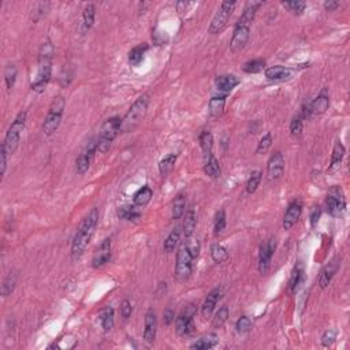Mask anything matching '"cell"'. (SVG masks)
I'll return each instance as SVG.
<instances>
[{
	"mask_svg": "<svg viewBox=\"0 0 350 350\" xmlns=\"http://www.w3.org/2000/svg\"><path fill=\"white\" fill-rule=\"evenodd\" d=\"M97 222H99V211L97 208H92L90 212L82 219L81 224L75 233L73 243H71V260L73 262H77L84 256L88 245L93 237L94 230L97 227Z\"/></svg>",
	"mask_w": 350,
	"mask_h": 350,
	"instance_id": "cell-1",
	"label": "cell"
},
{
	"mask_svg": "<svg viewBox=\"0 0 350 350\" xmlns=\"http://www.w3.org/2000/svg\"><path fill=\"white\" fill-rule=\"evenodd\" d=\"M52 61H54V45L51 44V41L47 40L41 45L39 54V71L36 80L32 82V89L36 92H43L51 80Z\"/></svg>",
	"mask_w": 350,
	"mask_h": 350,
	"instance_id": "cell-2",
	"label": "cell"
},
{
	"mask_svg": "<svg viewBox=\"0 0 350 350\" xmlns=\"http://www.w3.org/2000/svg\"><path fill=\"white\" fill-rule=\"evenodd\" d=\"M148 104H149L148 94H142V96H140V97L134 101V104L130 107V109L128 111V114L125 115V118L122 119L121 131H123V133H129V131H133L135 128H138L140 123L144 121L145 115H147Z\"/></svg>",
	"mask_w": 350,
	"mask_h": 350,
	"instance_id": "cell-3",
	"label": "cell"
},
{
	"mask_svg": "<svg viewBox=\"0 0 350 350\" xmlns=\"http://www.w3.org/2000/svg\"><path fill=\"white\" fill-rule=\"evenodd\" d=\"M122 119L118 116L109 118L103 123L100 129V134L97 138V151L101 153H106L111 148V144L116 138V135L121 133Z\"/></svg>",
	"mask_w": 350,
	"mask_h": 350,
	"instance_id": "cell-4",
	"label": "cell"
},
{
	"mask_svg": "<svg viewBox=\"0 0 350 350\" xmlns=\"http://www.w3.org/2000/svg\"><path fill=\"white\" fill-rule=\"evenodd\" d=\"M25 123H26V112L23 111V112H20V114L17 115V118L14 119L11 126L8 129V131H7L4 142H3V147H4L8 155H13L14 152L17 151V148H18L21 135H22V131L25 129Z\"/></svg>",
	"mask_w": 350,
	"mask_h": 350,
	"instance_id": "cell-5",
	"label": "cell"
},
{
	"mask_svg": "<svg viewBox=\"0 0 350 350\" xmlns=\"http://www.w3.org/2000/svg\"><path fill=\"white\" fill-rule=\"evenodd\" d=\"M65 107H66V100L62 97V96H58L51 107H49V111H48L47 118L44 121V125H43V131L45 135H51L54 134L55 131L58 130L59 125L62 122V116H63V111H65Z\"/></svg>",
	"mask_w": 350,
	"mask_h": 350,
	"instance_id": "cell-6",
	"label": "cell"
},
{
	"mask_svg": "<svg viewBox=\"0 0 350 350\" xmlns=\"http://www.w3.org/2000/svg\"><path fill=\"white\" fill-rule=\"evenodd\" d=\"M193 260L195 257L192 256L186 242H183L178 249L176 264H175V279L178 282H185L186 279H189L193 269Z\"/></svg>",
	"mask_w": 350,
	"mask_h": 350,
	"instance_id": "cell-7",
	"label": "cell"
},
{
	"mask_svg": "<svg viewBox=\"0 0 350 350\" xmlns=\"http://www.w3.org/2000/svg\"><path fill=\"white\" fill-rule=\"evenodd\" d=\"M236 6V1H223L220 10L215 14L214 20H212L211 25H209V33H220L223 29L227 26L230 17L233 15V11H234Z\"/></svg>",
	"mask_w": 350,
	"mask_h": 350,
	"instance_id": "cell-8",
	"label": "cell"
},
{
	"mask_svg": "<svg viewBox=\"0 0 350 350\" xmlns=\"http://www.w3.org/2000/svg\"><path fill=\"white\" fill-rule=\"evenodd\" d=\"M327 211L331 216L337 218L342 215L346 207V200H345L344 190L339 186H332L327 193V200H326Z\"/></svg>",
	"mask_w": 350,
	"mask_h": 350,
	"instance_id": "cell-9",
	"label": "cell"
},
{
	"mask_svg": "<svg viewBox=\"0 0 350 350\" xmlns=\"http://www.w3.org/2000/svg\"><path fill=\"white\" fill-rule=\"evenodd\" d=\"M196 313L195 305H189L186 309L182 312L179 316L175 320L176 326V332L179 335H190L195 331V323H193V316Z\"/></svg>",
	"mask_w": 350,
	"mask_h": 350,
	"instance_id": "cell-10",
	"label": "cell"
},
{
	"mask_svg": "<svg viewBox=\"0 0 350 350\" xmlns=\"http://www.w3.org/2000/svg\"><path fill=\"white\" fill-rule=\"evenodd\" d=\"M96 152H97V140H92V141H89L87 148L82 151V153L78 156V159L75 162V171L78 174L84 175L89 170Z\"/></svg>",
	"mask_w": 350,
	"mask_h": 350,
	"instance_id": "cell-11",
	"label": "cell"
},
{
	"mask_svg": "<svg viewBox=\"0 0 350 350\" xmlns=\"http://www.w3.org/2000/svg\"><path fill=\"white\" fill-rule=\"evenodd\" d=\"M249 36L250 26L236 23L234 33H233V37H231V41H230V49L233 52H238V51L243 49L245 45L248 44V41H249Z\"/></svg>",
	"mask_w": 350,
	"mask_h": 350,
	"instance_id": "cell-12",
	"label": "cell"
},
{
	"mask_svg": "<svg viewBox=\"0 0 350 350\" xmlns=\"http://www.w3.org/2000/svg\"><path fill=\"white\" fill-rule=\"evenodd\" d=\"M274 250H275V242H274V240L262 243V246H260V253H259V272H260L262 275H267V274H268Z\"/></svg>",
	"mask_w": 350,
	"mask_h": 350,
	"instance_id": "cell-13",
	"label": "cell"
},
{
	"mask_svg": "<svg viewBox=\"0 0 350 350\" xmlns=\"http://www.w3.org/2000/svg\"><path fill=\"white\" fill-rule=\"evenodd\" d=\"M109 259H111V240L107 238L100 243V246L94 252L93 257H92V267L100 268L109 262Z\"/></svg>",
	"mask_w": 350,
	"mask_h": 350,
	"instance_id": "cell-14",
	"label": "cell"
},
{
	"mask_svg": "<svg viewBox=\"0 0 350 350\" xmlns=\"http://www.w3.org/2000/svg\"><path fill=\"white\" fill-rule=\"evenodd\" d=\"M284 171V157L281 152H275L269 157L268 164H267V174H268L269 181H274L281 178V175Z\"/></svg>",
	"mask_w": 350,
	"mask_h": 350,
	"instance_id": "cell-15",
	"label": "cell"
},
{
	"mask_svg": "<svg viewBox=\"0 0 350 350\" xmlns=\"http://www.w3.org/2000/svg\"><path fill=\"white\" fill-rule=\"evenodd\" d=\"M156 331H157V319L155 312L149 309L145 315V328H144V341L147 344H153L156 339Z\"/></svg>",
	"mask_w": 350,
	"mask_h": 350,
	"instance_id": "cell-16",
	"label": "cell"
},
{
	"mask_svg": "<svg viewBox=\"0 0 350 350\" xmlns=\"http://www.w3.org/2000/svg\"><path fill=\"white\" fill-rule=\"evenodd\" d=\"M301 212H303V205L300 204L298 201L293 202L290 204L289 208L286 211V214L283 216V229L284 230H290L300 219L301 216Z\"/></svg>",
	"mask_w": 350,
	"mask_h": 350,
	"instance_id": "cell-17",
	"label": "cell"
},
{
	"mask_svg": "<svg viewBox=\"0 0 350 350\" xmlns=\"http://www.w3.org/2000/svg\"><path fill=\"white\" fill-rule=\"evenodd\" d=\"M339 265H341V262L338 260V257H335L322 269L320 276H319V286H320V289H326L330 284L331 279H332V276L335 275Z\"/></svg>",
	"mask_w": 350,
	"mask_h": 350,
	"instance_id": "cell-18",
	"label": "cell"
},
{
	"mask_svg": "<svg viewBox=\"0 0 350 350\" xmlns=\"http://www.w3.org/2000/svg\"><path fill=\"white\" fill-rule=\"evenodd\" d=\"M222 294L223 293L220 287H216V289H214L211 293H209L208 297L205 298V301H204V304H202L201 306L202 317H205V319L211 317L212 312L215 309L216 304L219 303V300L222 298Z\"/></svg>",
	"mask_w": 350,
	"mask_h": 350,
	"instance_id": "cell-19",
	"label": "cell"
},
{
	"mask_svg": "<svg viewBox=\"0 0 350 350\" xmlns=\"http://www.w3.org/2000/svg\"><path fill=\"white\" fill-rule=\"evenodd\" d=\"M328 107H330V97L327 94V90H323L315 100L310 101V111L315 115L324 114Z\"/></svg>",
	"mask_w": 350,
	"mask_h": 350,
	"instance_id": "cell-20",
	"label": "cell"
},
{
	"mask_svg": "<svg viewBox=\"0 0 350 350\" xmlns=\"http://www.w3.org/2000/svg\"><path fill=\"white\" fill-rule=\"evenodd\" d=\"M262 1H249V3L246 4V7H245L242 15L240 17V20H238V22H237V23L250 26V25H252V22H253V20H255V15H256L257 8L262 6Z\"/></svg>",
	"mask_w": 350,
	"mask_h": 350,
	"instance_id": "cell-21",
	"label": "cell"
},
{
	"mask_svg": "<svg viewBox=\"0 0 350 350\" xmlns=\"http://www.w3.org/2000/svg\"><path fill=\"white\" fill-rule=\"evenodd\" d=\"M291 74V70L284 66H272L265 70V77L269 81H282L289 78Z\"/></svg>",
	"mask_w": 350,
	"mask_h": 350,
	"instance_id": "cell-22",
	"label": "cell"
},
{
	"mask_svg": "<svg viewBox=\"0 0 350 350\" xmlns=\"http://www.w3.org/2000/svg\"><path fill=\"white\" fill-rule=\"evenodd\" d=\"M238 84H240V80L237 78L236 75H231V74L220 75V77H218L215 80L216 88H218L219 90H223V92H230V90H233Z\"/></svg>",
	"mask_w": 350,
	"mask_h": 350,
	"instance_id": "cell-23",
	"label": "cell"
},
{
	"mask_svg": "<svg viewBox=\"0 0 350 350\" xmlns=\"http://www.w3.org/2000/svg\"><path fill=\"white\" fill-rule=\"evenodd\" d=\"M196 226H197V216L193 209H189L183 219V224H182V231L186 238H190L195 233Z\"/></svg>",
	"mask_w": 350,
	"mask_h": 350,
	"instance_id": "cell-24",
	"label": "cell"
},
{
	"mask_svg": "<svg viewBox=\"0 0 350 350\" xmlns=\"http://www.w3.org/2000/svg\"><path fill=\"white\" fill-rule=\"evenodd\" d=\"M219 342V337L216 334H208L205 337L200 338L198 341H196L195 344L190 345V349H197V350H207L215 348L216 345Z\"/></svg>",
	"mask_w": 350,
	"mask_h": 350,
	"instance_id": "cell-25",
	"label": "cell"
},
{
	"mask_svg": "<svg viewBox=\"0 0 350 350\" xmlns=\"http://www.w3.org/2000/svg\"><path fill=\"white\" fill-rule=\"evenodd\" d=\"M226 106V96H215L209 100L208 111L212 118H219Z\"/></svg>",
	"mask_w": 350,
	"mask_h": 350,
	"instance_id": "cell-26",
	"label": "cell"
},
{
	"mask_svg": "<svg viewBox=\"0 0 350 350\" xmlns=\"http://www.w3.org/2000/svg\"><path fill=\"white\" fill-rule=\"evenodd\" d=\"M345 156V147L341 144V141L335 142V147H334V151H332V156H331V163L330 167H328V171L332 173L341 166L342 163V159Z\"/></svg>",
	"mask_w": 350,
	"mask_h": 350,
	"instance_id": "cell-27",
	"label": "cell"
},
{
	"mask_svg": "<svg viewBox=\"0 0 350 350\" xmlns=\"http://www.w3.org/2000/svg\"><path fill=\"white\" fill-rule=\"evenodd\" d=\"M185 208H186V197L183 193H179L176 195V197L174 198L173 201V212H171V218L174 220H178L181 219L182 215L185 214Z\"/></svg>",
	"mask_w": 350,
	"mask_h": 350,
	"instance_id": "cell-28",
	"label": "cell"
},
{
	"mask_svg": "<svg viewBox=\"0 0 350 350\" xmlns=\"http://www.w3.org/2000/svg\"><path fill=\"white\" fill-rule=\"evenodd\" d=\"M204 171H205V174L211 176V178H220L222 170H220L219 162H218V159H216L215 156H208V159H207V162H205V166H204Z\"/></svg>",
	"mask_w": 350,
	"mask_h": 350,
	"instance_id": "cell-29",
	"label": "cell"
},
{
	"mask_svg": "<svg viewBox=\"0 0 350 350\" xmlns=\"http://www.w3.org/2000/svg\"><path fill=\"white\" fill-rule=\"evenodd\" d=\"M152 196H153L152 189L149 188V186H142V188L134 195V198H133L134 205H138V207L147 205V204L152 200Z\"/></svg>",
	"mask_w": 350,
	"mask_h": 350,
	"instance_id": "cell-30",
	"label": "cell"
},
{
	"mask_svg": "<svg viewBox=\"0 0 350 350\" xmlns=\"http://www.w3.org/2000/svg\"><path fill=\"white\" fill-rule=\"evenodd\" d=\"M200 145H201L202 152L205 156L212 155V148H214V135L208 130H204L200 134Z\"/></svg>",
	"mask_w": 350,
	"mask_h": 350,
	"instance_id": "cell-31",
	"label": "cell"
},
{
	"mask_svg": "<svg viewBox=\"0 0 350 350\" xmlns=\"http://www.w3.org/2000/svg\"><path fill=\"white\" fill-rule=\"evenodd\" d=\"M211 257H212V260L215 262L222 264V262H224L229 259V252L220 243H214L211 246Z\"/></svg>",
	"mask_w": 350,
	"mask_h": 350,
	"instance_id": "cell-32",
	"label": "cell"
},
{
	"mask_svg": "<svg viewBox=\"0 0 350 350\" xmlns=\"http://www.w3.org/2000/svg\"><path fill=\"white\" fill-rule=\"evenodd\" d=\"M100 322H101V326H103V328H104V331L112 330V327H114V323H115L114 309L109 308V306H107L106 309L103 310L100 315Z\"/></svg>",
	"mask_w": 350,
	"mask_h": 350,
	"instance_id": "cell-33",
	"label": "cell"
},
{
	"mask_svg": "<svg viewBox=\"0 0 350 350\" xmlns=\"http://www.w3.org/2000/svg\"><path fill=\"white\" fill-rule=\"evenodd\" d=\"M17 272H10L7 278L4 279V282L1 284V296L3 297H8L11 293L14 291V287H15V284H17Z\"/></svg>",
	"mask_w": 350,
	"mask_h": 350,
	"instance_id": "cell-34",
	"label": "cell"
},
{
	"mask_svg": "<svg viewBox=\"0 0 350 350\" xmlns=\"http://www.w3.org/2000/svg\"><path fill=\"white\" fill-rule=\"evenodd\" d=\"M147 51V45H137L129 52V62L131 66H138L144 59V54Z\"/></svg>",
	"mask_w": 350,
	"mask_h": 350,
	"instance_id": "cell-35",
	"label": "cell"
},
{
	"mask_svg": "<svg viewBox=\"0 0 350 350\" xmlns=\"http://www.w3.org/2000/svg\"><path fill=\"white\" fill-rule=\"evenodd\" d=\"M179 240H181V230L178 229H174L171 233L169 234V237L166 238V241H164V250L166 252H173L175 249V246L178 245L179 242Z\"/></svg>",
	"mask_w": 350,
	"mask_h": 350,
	"instance_id": "cell-36",
	"label": "cell"
},
{
	"mask_svg": "<svg viewBox=\"0 0 350 350\" xmlns=\"http://www.w3.org/2000/svg\"><path fill=\"white\" fill-rule=\"evenodd\" d=\"M175 163H176V155H174V153L167 155L164 159H162V160L159 162V171H160V174H162L163 176H166L171 170L174 169Z\"/></svg>",
	"mask_w": 350,
	"mask_h": 350,
	"instance_id": "cell-37",
	"label": "cell"
},
{
	"mask_svg": "<svg viewBox=\"0 0 350 350\" xmlns=\"http://www.w3.org/2000/svg\"><path fill=\"white\" fill-rule=\"evenodd\" d=\"M94 15H96V7L93 4H88L82 13V23L85 29H90L93 26Z\"/></svg>",
	"mask_w": 350,
	"mask_h": 350,
	"instance_id": "cell-38",
	"label": "cell"
},
{
	"mask_svg": "<svg viewBox=\"0 0 350 350\" xmlns=\"http://www.w3.org/2000/svg\"><path fill=\"white\" fill-rule=\"evenodd\" d=\"M264 68H265V62L262 61V59H255V61L246 62L242 66L243 71H245V73H249V74L260 73Z\"/></svg>",
	"mask_w": 350,
	"mask_h": 350,
	"instance_id": "cell-39",
	"label": "cell"
},
{
	"mask_svg": "<svg viewBox=\"0 0 350 350\" xmlns=\"http://www.w3.org/2000/svg\"><path fill=\"white\" fill-rule=\"evenodd\" d=\"M227 319H229V308L227 306L219 308V310L216 312L215 316H214V320H212V327L214 328H220L227 322Z\"/></svg>",
	"mask_w": 350,
	"mask_h": 350,
	"instance_id": "cell-40",
	"label": "cell"
},
{
	"mask_svg": "<svg viewBox=\"0 0 350 350\" xmlns=\"http://www.w3.org/2000/svg\"><path fill=\"white\" fill-rule=\"evenodd\" d=\"M303 281V269L300 265H297L293 268V272H291V276H290L289 281V289L291 293H294L297 290V287L300 286V283Z\"/></svg>",
	"mask_w": 350,
	"mask_h": 350,
	"instance_id": "cell-41",
	"label": "cell"
},
{
	"mask_svg": "<svg viewBox=\"0 0 350 350\" xmlns=\"http://www.w3.org/2000/svg\"><path fill=\"white\" fill-rule=\"evenodd\" d=\"M260 182H262V173L260 171H253L250 174L248 182H246V192H248V195H253L256 192Z\"/></svg>",
	"mask_w": 350,
	"mask_h": 350,
	"instance_id": "cell-42",
	"label": "cell"
},
{
	"mask_svg": "<svg viewBox=\"0 0 350 350\" xmlns=\"http://www.w3.org/2000/svg\"><path fill=\"white\" fill-rule=\"evenodd\" d=\"M118 215L123 220H135L141 216V214L135 209V207H122L118 211Z\"/></svg>",
	"mask_w": 350,
	"mask_h": 350,
	"instance_id": "cell-43",
	"label": "cell"
},
{
	"mask_svg": "<svg viewBox=\"0 0 350 350\" xmlns=\"http://www.w3.org/2000/svg\"><path fill=\"white\" fill-rule=\"evenodd\" d=\"M15 80H17V67H15V65L10 63L4 68V81H6L7 89H11L14 87Z\"/></svg>",
	"mask_w": 350,
	"mask_h": 350,
	"instance_id": "cell-44",
	"label": "cell"
},
{
	"mask_svg": "<svg viewBox=\"0 0 350 350\" xmlns=\"http://www.w3.org/2000/svg\"><path fill=\"white\" fill-rule=\"evenodd\" d=\"M226 229V212L224 209H220L216 212L215 222H214V230H215V236H219L223 233V230Z\"/></svg>",
	"mask_w": 350,
	"mask_h": 350,
	"instance_id": "cell-45",
	"label": "cell"
},
{
	"mask_svg": "<svg viewBox=\"0 0 350 350\" xmlns=\"http://www.w3.org/2000/svg\"><path fill=\"white\" fill-rule=\"evenodd\" d=\"M303 129H304V119L301 115L298 114L293 118V121L290 123V133L293 137H300L303 134Z\"/></svg>",
	"mask_w": 350,
	"mask_h": 350,
	"instance_id": "cell-46",
	"label": "cell"
},
{
	"mask_svg": "<svg viewBox=\"0 0 350 350\" xmlns=\"http://www.w3.org/2000/svg\"><path fill=\"white\" fill-rule=\"evenodd\" d=\"M283 7H286L289 11L296 14V15H301L305 10V7H306V3L305 1H297V0L296 1H284Z\"/></svg>",
	"mask_w": 350,
	"mask_h": 350,
	"instance_id": "cell-47",
	"label": "cell"
},
{
	"mask_svg": "<svg viewBox=\"0 0 350 350\" xmlns=\"http://www.w3.org/2000/svg\"><path fill=\"white\" fill-rule=\"evenodd\" d=\"M271 145H272V134L271 133H267V134L262 137L260 142H259V145H257L256 148V153L259 155H262V153H265L269 148H271Z\"/></svg>",
	"mask_w": 350,
	"mask_h": 350,
	"instance_id": "cell-48",
	"label": "cell"
},
{
	"mask_svg": "<svg viewBox=\"0 0 350 350\" xmlns=\"http://www.w3.org/2000/svg\"><path fill=\"white\" fill-rule=\"evenodd\" d=\"M250 328H252V320H250L248 316L240 317V319L237 320L236 330L238 334H245V332H248Z\"/></svg>",
	"mask_w": 350,
	"mask_h": 350,
	"instance_id": "cell-49",
	"label": "cell"
},
{
	"mask_svg": "<svg viewBox=\"0 0 350 350\" xmlns=\"http://www.w3.org/2000/svg\"><path fill=\"white\" fill-rule=\"evenodd\" d=\"M335 339H337V332L335 331H326L323 334V337H322V345H323L324 348H330L331 345L335 342Z\"/></svg>",
	"mask_w": 350,
	"mask_h": 350,
	"instance_id": "cell-50",
	"label": "cell"
},
{
	"mask_svg": "<svg viewBox=\"0 0 350 350\" xmlns=\"http://www.w3.org/2000/svg\"><path fill=\"white\" fill-rule=\"evenodd\" d=\"M133 312V306H131V303L129 300H123L121 304V315L125 320H128L130 315Z\"/></svg>",
	"mask_w": 350,
	"mask_h": 350,
	"instance_id": "cell-51",
	"label": "cell"
},
{
	"mask_svg": "<svg viewBox=\"0 0 350 350\" xmlns=\"http://www.w3.org/2000/svg\"><path fill=\"white\" fill-rule=\"evenodd\" d=\"M7 156H8V153H7V151L3 147V144H1V148H0V174L1 175H4V173H6Z\"/></svg>",
	"mask_w": 350,
	"mask_h": 350,
	"instance_id": "cell-52",
	"label": "cell"
},
{
	"mask_svg": "<svg viewBox=\"0 0 350 350\" xmlns=\"http://www.w3.org/2000/svg\"><path fill=\"white\" fill-rule=\"evenodd\" d=\"M319 219H320V208L315 207V208L312 209V214H310V224H312V227L316 226Z\"/></svg>",
	"mask_w": 350,
	"mask_h": 350,
	"instance_id": "cell-53",
	"label": "cell"
},
{
	"mask_svg": "<svg viewBox=\"0 0 350 350\" xmlns=\"http://www.w3.org/2000/svg\"><path fill=\"white\" fill-rule=\"evenodd\" d=\"M174 320H175L174 312H173V310H171V309L166 310V312H164V323H166V324H167V326H169V324L173 323Z\"/></svg>",
	"mask_w": 350,
	"mask_h": 350,
	"instance_id": "cell-54",
	"label": "cell"
},
{
	"mask_svg": "<svg viewBox=\"0 0 350 350\" xmlns=\"http://www.w3.org/2000/svg\"><path fill=\"white\" fill-rule=\"evenodd\" d=\"M338 7H339V3H338V1H330V0H328V1L324 3V8H326L327 11H334Z\"/></svg>",
	"mask_w": 350,
	"mask_h": 350,
	"instance_id": "cell-55",
	"label": "cell"
},
{
	"mask_svg": "<svg viewBox=\"0 0 350 350\" xmlns=\"http://www.w3.org/2000/svg\"><path fill=\"white\" fill-rule=\"evenodd\" d=\"M189 6H190L189 1H179V3L176 4V10H178V13L179 14H183L186 10H188Z\"/></svg>",
	"mask_w": 350,
	"mask_h": 350,
	"instance_id": "cell-56",
	"label": "cell"
}]
</instances>
